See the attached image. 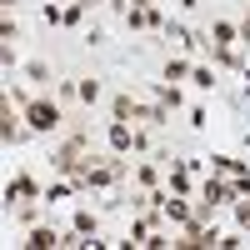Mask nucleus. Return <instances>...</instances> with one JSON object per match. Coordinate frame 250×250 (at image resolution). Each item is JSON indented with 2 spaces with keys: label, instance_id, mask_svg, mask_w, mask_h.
<instances>
[{
  "label": "nucleus",
  "instance_id": "f257e3e1",
  "mask_svg": "<svg viewBox=\"0 0 250 250\" xmlns=\"http://www.w3.org/2000/svg\"><path fill=\"white\" fill-rule=\"evenodd\" d=\"M115 115H120V120H160V110H140L130 95H120V100H115Z\"/></svg>",
  "mask_w": 250,
  "mask_h": 250
},
{
  "label": "nucleus",
  "instance_id": "f03ea898",
  "mask_svg": "<svg viewBox=\"0 0 250 250\" xmlns=\"http://www.w3.org/2000/svg\"><path fill=\"white\" fill-rule=\"evenodd\" d=\"M25 115H30L35 130H55V125H60V110H55V105H30Z\"/></svg>",
  "mask_w": 250,
  "mask_h": 250
},
{
  "label": "nucleus",
  "instance_id": "7ed1b4c3",
  "mask_svg": "<svg viewBox=\"0 0 250 250\" xmlns=\"http://www.w3.org/2000/svg\"><path fill=\"white\" fill-rule=\"evenodd\" d=\"M155 200H160V210H165V215H170V220H180V225H185V220H190V210H185V205H180V200H165V195H155Z\"/></svg>",
  "mask_w": 250,
  "mask_h": 250
},
{
  "label": "nucleus",
  "instance_id": "20e7f679",
  "mask_svg": "<svg viewBox=\"0 0 250 250\" xmlns=\"http://www.w3.org/2000/svg\"><path fill=\"white\" fill-rule=\"evenodd\" d=\"M20 195H35V185L30 180H10L5 185V200H20Z\"/></svg>",
  "mask_w": 250,
  "mask_h": 250
},
{
  "label": "nucleus",
  "instance_id": "39448f33",
  "mask_svg": "<svg viewBox=\"0 0 250 250\" xmlns=\"http://www.w3.org/2000/svg\"><path fill=\"white\" fill-rule=\"evenodd\" d=\"M225 195H230V190H225L220 180H205V200H210V205H215V200H225Z\"/></svg>",
  "mask_w": 250,
  "mask_h": 250
},
{
  "label": "nucleus",
  "instance_id": "423d86ee",
  "mask_svg": "<svg viewBox=\"0 0 250 250\" xmlns=\"http://www.w3.org/2000/svg\"><path fill=\"white\" fill-rule=\"evenodd\" d=\"M110 145H115V150H125V145H130V130H125V125H110Z\"/></svg>",
  "mask_w": 250,
  "mask_h": 250
},
{
  "label": "nucleus",
  "instance_id": "0eeeda50",
  "mask_svg": "<svg viewBox=\"0 0 250 250\" xmlns=\"http://www.w3.org/2000/svg\"><path fill=\"white\" fill-rule=\"evenodd\" d=\"M30 245H40V250H45V245H55V230H35V235H30Z\"/></svg>",
  "mask_w": 250,
  "mask_h": 250
},
{
  "label": "nucleus",
  "instance_id": "6e6552de",
  "mask_svg": "<svg viewBox=\"0 0 250 250\" xmlns=\"http://www.w3.org/2000/svg\"><path fill=\"white\" fill-rule=\"evenodd\" d=\"M240 225H245V230H250V205H240Z\"/></svg>",
  "mask_w": 250,
  "mask_h": 250
}]
</instances>
